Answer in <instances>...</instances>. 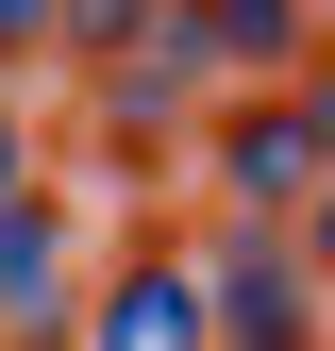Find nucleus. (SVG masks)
<instances>
[{
  "instance_id": "obj_1",
  "label": "nucleus",
  "mask_w": 335,
  "mask_h": 351,
  "mask_svg": "<svg viewBox=\"0 0 335 351\" xmlns=\"http://www.w3.org/2000/svg\"><path fill=\"white\" fill-rule=\"evenodd\" d=\"M67 301H84L67 285V217L51 201H0V335H51Z\"/></svg>"
},
{
  "instance_id": "obj_2",
  "label": "nucleus",
  "mask_w": 335,
  "mask_h": 351,
  "mask_svg": "<svg viewBox=\"0 0 335 351\" xmlns=\"http://www.w3.org/2000/svg\"><path fill=\"white\" fill-rule=\"evenodd\" d=\"M319 167H335V117H319V101H268V117L235 134V184H251V201H302Z\"/></svg>"
},
{
  "instance_id": "obj_3",
  "label": "nucleus",
  "mask_w": 335,
  "mask_h": 351,
  "mask_svg": "<svg viewBox=\"0 0 335 351\" xmlns=\"http://www.w3.org/2000/svg\"><path fill=\"white\" fill-rule=\"evenodd\" d=\"M101 351H201V285L185 268H117L101 285Z\"/></svg>"
},
{
  "instance_id": "obj_4",
  "label": "nucleus",
  "mask_w": 335,
  "mask_h": 351,
  "mask_svg": "<svg viewBox=\"0 0 335 351\" xmlns=\"http://www.w3.org/2000/svg\"><path fill=\"white\" fill-rule=\"evenodd\" d=\"M218 34L235 51H285V0H218Z\"/></svg>"
},
{
  "instance_id": "obj_5",
  "label": "nucleus",
  "mask_w": 335,
  "mask_h": 351,
  "mask_svg": "<svg viewBox=\"0 0 335 351\" xmlns=\"http://www.w3.org/2000/svg\"><path fill=\"white\" fill-rule=\"evenodd\" d=\"M34 34H51V0H0V51H34Z\"/></svg>"
},
{
  "instance_id": "obj_6",
  "label": "nucleus",
  "mask_w": 335,
  "mask_h": 351,
  "mask_svg": "<svg viewBox=\"0 0 335 351\" xmlns=\"http://www.w3.org/2000/svg\"><path fill=\"white\" fill-rule=\"evenodd\" d=\"M0 201H17V117H0Z\"/></svg>"
}]
</instances>
